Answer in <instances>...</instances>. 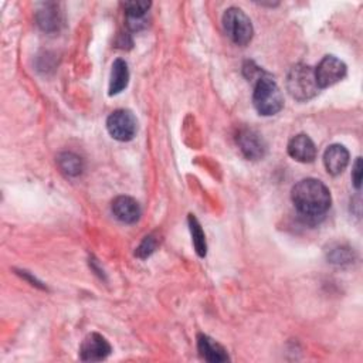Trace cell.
<instances>
[{"mask_svg": "<svg viewBox=\"0 0 363 363\" xmlns=\"http://www.w3.org/2000/svg\"><path fill=\"white\" fill-rule=\"evenodd\" d=\"M152 3L150 1H125L122 3V7L125 10L126 14V21H128V27L133 31L140 30L145 26V16L147 13V10L150 9Z\"/></svg>", "mask_w": 363, "mask_h": 363, "instance_id": "cell-13", "label": "cell"}, {"mask_svg": "<svg viewBox=\"0 0 363 363\" xmlns=\"http://www.w3.org/2000/svg\"><path fill=\"white\" fill-rule=\"evenodd\" d=\"M286 89L299 102L313 98L319 92L313 69L305 64L294 65L286 77Z\"/></svg>", "mask_w": 363, "mask_h": 363, "instance_id": "cell-3", "label": "cell"}, {"mask_svg": "<svg viewBox=\"0 0 363 363\" xmlns=\"http://www.w3.org/2000/svg\"><path fill=\"white\" fill-rule=\"evenodd\" d=\"M352 257H353L352 250L349 247H343V245H337L328 251V259L335 264L349 262L352 259Z\"/></svg>", "mask_w": 363, "mask_h": 363, "instance_id": "cell-18", "label": "cell"}, {"mask_svg": "<svg viewBox=\"0 0 363 363\" xmlns=\"http://www.w3.org/2000/svg\"><path fill=\"white\" fill-rule=\"evenodd\" d=\"M223 27L228 38L237 45H247L254 34L250 17L238 7H230L224 11Z\"/></svg>", "mask_w": 363, "mask_h": 363, "instance_id": "cell-4", "label": "cell"}, {"mask_svg": "<svg viewBox=\"0 0 363 363\" xmlns=\"http://www.w3.org/2000/svg\"><path fill=\"white\" fill-rule=\"evenodd\" d=\"M58 164H60V169L68 174V176H78L82 173L84 170V162L79 156L74 155V153H61L58 156Z\"/></svg>", "mask_w": 363, "mask_h": 363, "instance_id": "cell-15", "label": "cell"}, {"mask_svg": "<svg viewBox=\"0 0 363 363\" xmlns=\"http://www.w3.org/2000/svg\"><path fill=\"white\" fill-rule=\"evenodd\" d=\"M362 173H363V166H362V157H357L354 164H353V170H352V182L353 186L356 189H360L362 184Z\"/></svg>", "mask_w": 363, "mask_h": 363, "instance_id": "cell-20", "label": "cell"}, {"mask_svg": "<svg viewBox=\"0 0 363 363\" xmlns=\"http://www.w3.org/2000/svg\"><path fill=\"white\" fill-rule=\"evenodd\" d=\"M129 82V69L128 64L118 58L112 64L111 78H109V95H116L128 86Z\"/></svg>", "mask_w": 363, "mask_h": 363, "instance_id": "cell-14", "label": "cell"}, {"mask_svg": "<svg viewBox=\"0 0 363 363\" xmlns=\"http://www.w3.org/2000/svg\"><path fill=\"white\" fill-rule=\"evenodd\" d=\"M291 199L295 208L308 218L323 216L332 203L329 189L318 179H302L291 191Z\"/></svg>", "mask_w": 363, "mask_h": 363, "instance_id": "cell-1", "label": "cell"}, {"mask_svg": "<svg viewBox=\"0 0 363 363\" xmlns=\"http://www.w3.org/2000/svg\"><path fill=\"white\" fill-rule=\"evenodd\" d=\"M237 143L240 146V150L247 159L258 160L265 156L267 143L262 139V136L252 129L240 130L237 136Z\"/></svg>", "mask_w": 363, "mask_h": 363, "instance_id": "cell-8", "label": "cell"}, {"mask_svg": "<svg viewBox=\"0 0 363 363\" xmlns=\"http://www.w3.org/2000/svg\"><path fill=\"white\" fill-rule=\"evenodd\" d=\"M112 213L122 223H135L140 217L139 203L129 196H118L112 201Z\"/></svg>", "mask_w": 363, "mask_h": 363, "instance_id": "cell-11", "label": "cell"}, {"mask_svg": "<svg viewBox=\"0 0 363 363\" xmlns=\"http://www.w3.org/2000/svg\"><path fill=\"white\" fill-rule=\"evenodd\" d=\"M313 72L316 84L319 89H322L343 79L346 75V65L335 55H325Z\"/></svg>", "mask_w": 363, "mask_h": 363, "instance_id": "cell-6", "label": "cell"}, {"mask_svg": "<svg viewBox=\"0 0 363 363\" xmlns=\"http://www.w3.org/2000/svg\"><path fill=\"white\" fill-rule=\"evenodd\" d=\"M197 349H199L200 356L203 359H206L207 362L220 363V362L228 360V354H227L225 349L207 335L200 333L197 336Z\"/></svg>", "mask_w": 363, "mask_h": 363, "instance_id": "cell-12", "label": "cell"}, {"mask_svg": "<svg viewBox=\"0 0 363 363\" xmlns=\"http://www.w3.org/2000/svg\"><path fill=\"white\" fill-rule=\"evenodd\" d=\"M187 221H189V228L191 233V241H193L194 250L199 254V257H204L207 252V244H206V237L201 230V225L193 214L189 216Z\"/></svg>", "mask_w": 363, "mask_h": 363, "instance_id": "cell-16", "label": "cell"}, {"mask_svg": "<svg viewBox=\"0 0 363 363\" xmlns=\"http://www.w3.org/2000/svg\"><path fill=\"white\" fill-rule=\"evenodd\" d=\"M252 104L259 115L269 116L278 113L284 106L282 92L269 74H259L252 92Z\"/></svg>", "mask_w": 363, "mask_h": 363, "instance_id": "cell-2", "label": "cell"}, {"mask_svg": "<svg viewBox=\"0 0 363 363\" xmlns=\"http://www.w3.org/2000/svg\"><path fill=\"white\" fill-rule=\"evenodd\" d=\"M156 247H157V238L150 234V235H146V237L143 238V241L140 242V245L136 248V252H135V254H136L139 258H147L149 255H152V254L155 252Z\"/></svg>", "mask_w": 363, "mask_h": 363, "instance_id": "cell-19", "label": "cell"}, {"mask_svg": "<svg viewBox=\"0 0 363 363\" xmlns=\"http://www.w3.org/2000/svg\"><path fill=\"white\" fill-rule=\"evenodd\" d=\"M288 153L296 162L309 163L316 157V147L309 136L301 133L289 140Z\"/></svg>", "mask_w": 363, "mask_h": 363, "instance_id": "cell-9", "label": "cell"}, {"mask_svg": "<svg viewBox=\"0 0 363 363\" xmlns=\"http://www.w3.org/2000/svg\"><path fill=\"white\" fill-rule=\"evenodd\" d=\"M112 352L109 342L99 333H89L81 343L79 357L84 362H99L106 359Z\"/></svg>", "mask_w": 363, "mask_h": 363, "instance_id": "cell-7", "label": "cell"}, {"mask_svg": "<svg viewBox=\"0 0 363 363\" xmlns=\"http://www.w3.org/2000/svg\"><path fill=\"white\" fill-rule=\"evenodd\" d=\"M323 163L332 176L340 174L349 164V152L343 145H330L323 153Z\"/></svg>", "mask_w": 363, "mask_h": 363, "instance_id": "cell-10", "label": "cell"}, {"mask_svg": "<svg viewBox=\"0 0 363 363\" xmlns=\"http://www.w3.org/2000/svg\"><path fill=\"white\" fill-rule=\"evenodd\" d=\"M106 129L109 135L121 142L133 139L138 130V122L135 115L126 109L113 111L106 119Z\"/></svg>", "mask_w": 363, "mask_h": 363, "instance_id": "cell-5", "label": "cell"}, {"mask_svg": "<svg viewBox=\"0 0 363 363\" xmlns=\"http://www.w3.org/2000/svg\"><path fill=\"white\" fill-rule=\"evenodd\" d=\"M51 6L45 7V10H41L38 13V24L41 26L43 30L51 31V30H57L58 24H60V16L58 11H55V9H50Z\"/></svg>", "mask_w": 363, "mask_h": 363, "instance_id": "cell-17", "label": "cell"}]
</instances>
